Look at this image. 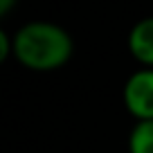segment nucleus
Segmentation results:
<instances>
[{"label": "nucleus", "instance_id": "obj_1", "mask_svg": "<svg viewBox=\"0 0 153 153\" xmlns=\"http://www.w3.org/2000/svg\"><path fill=\"white\" fill-rule=\"evenodd\" d=\"M72 36L56 23L32 20L14 34V56L20 65L36 72H50L72 59Z\"/></svg>", "mask_w": 153, "mask_h": 153}, {"label": "nucleus", "instance_id": "obj_2", "mask_svg": "<svg viewBox=\"0 0 153 153\" xmlns=\"http://www.w3.org/2000/svg\"><path fill=\"white\" fill-rule=\"evenodd\" d=\"M124 106L137 122L153 120V70L140 68L124 83Z\"/></svg>", "mask_w": 153, "mask_h": 153}, {"label": "nucleus", "instance_id": "obj_3", "mask_svg": "<svg viewBox=\"0 0 153 153\" xmlns=\"http://www.w3.org/2000/svg\"><path fill=\"white\" fill-rule=\"evenodd\" d=\"M128 52L142 68L153 70V16L142 18L128 32Z\"/></svg>", "mask_w": 153, "mask_h": 153}, {"label": "nucleus", "instance_id": "obj_4", "mask_svg": "<svg viewBox=\"0 0 153 153\" xmlns=\"http://www.w3.org/2000/svg\"><path fill=\"white\" fill-rule=\"evenodd\" d=\"M128 153H153V120L133 126L128 135Z\"/></svg>", "mask_w": 153, "mask_h": 153}, {"label": "nucleus", "instance_id": "obj_5", "mask_svg": "<svg viewBox=\"0 0 153 153\" xmlns=\"http://www.w3.org/2000/svg\"><path fill=\"white\" fill-rule=\"evenodd\" d=\"M11 54H14V36H9V34L2 29V32H0V61L9 59Z\"/></svg>", "mask_w": 153, "mask_h": 153}, {"label": "nucleus", "instance_id": "obj_6", "mask_svg": "<svg viewBox=\"0 0 153 153\" xmlns=\"http://www.w3.org/2000/svg\"><path fill=\"white\" fill-rule=\"evenodd\" d=\"M11 7H16V0H0V16L5 18V16L9 14Z\"/></svg>", "mask_w": 153, "mask_h": 153}]
</instances>
